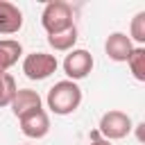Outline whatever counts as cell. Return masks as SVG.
<instances>
[{
	"mask_svg": "<svg viewBox=\"0 0 145 145\" xmlns=\"http://www.w3.org/2000/svg\"><path fill=\"white\" fill-rule=\"evenodd\" d=\"M45 102H48V109L52 113H57V116H70L82 104V88H79L77 82L61 79V82H57L48 91Z\"/></svg>",
	"mask_w": 145,
	"mask_h": 145,
	"instance_id": "obj_1",
	"label": "cell"
},
{
	"mask_svg": "<svg viewBox=\"0 0 145 145\" xmlns=\"http://www.w3.org/2000/svg\"><path fill=\"white\" fill-rule=\"evenodd\" d=\"M59 61L54 54H48V52H29L25 59H23V72L27 79L32 82H41V79H48L54 70H57Z\"/></svg>",
	"mask_w": 145,
	"mask_h": 145,
	"instance_id": "obj_4",
	"label": "cell"
},
{
	"mask_svg": "<svg viewBox=\"0 0 145 145\" xmlns=\"http://www.w3.org/2000/svg\"><path fill=\"white\" fill-rule=\"evenodd\" d=\"M16 91H18L16 79L9 72H2L0 75V106H9L14 95H16Z\"/></svg>",
	"mask_w": 145,
	"mask_h": 145,
	"instance_id": "obj_13",
	"label": "cell"
},
{
	"mask_svg": "<svg viewBox=\"0 0 145 145\" xmlns=\"http://www.w3.org/2000/svg\"><path fill=\"white\" fill-rule=\"evenodd\" d=\"M127 63H129V70H131L134 79L136 82H145V48L143 45H136L131 50Z\"/></svg>",
	"mask_w": 145,
	"mask_h": 145,
	"instance_id": "obj_12",
	"label": "cell"
},
{
	"mask_svg": "<svg viewBox=\"0 0 145 145\" xmlns=\"http://www.w3.org/2000/svg\"><path fill=\"white\" fill-rule=\"evenodd\" d=\"M41 25L48 32V36L50 34H59V32L72 27L75 25V20H72V7L68 2H63V0L48 2L43 7V11H41Z\"/></svg>",
	"mask_w": 145,
	"mask_h": 145,
	"instance_id": "obj_2",
	"label": "cell"
},
{
	"mask_svg": "<svg viewBox=\"0 0 145 145\" xmlns=\"http://www.w3.org/2000/svg\"><path fill=\"white\" fill-rule=\"evenodd\" d=\"M9 106H11V113H14L16 118H20V116H25V113H29V111H34V109H41V106H43V100H41V95H39L36 91H32V88H18Z\"/></svg>",
	"mask_w": 145,
	"mask_h": 145,
	"instance_id": "obj_9",
	"label": "cell"
},
{
	"mask_svg": "<svg viewBox=\"0 0 145 145\" xmlns=\"http://www.w3.org/2000/svg\"><path fill=\"white\" fill-rule=\"evenodd\" d=\"M48 43H50V48L57 50V52H70V50H75V43H77V27L72 25V27L59 32V34H50V36H48Z\"/></svg>",
	"mask_w": 145,
	"mask_h": 145,
	"instance_id": "obj_11",
	"label": "cell"
},
{
	"mask_svg": "<svg viewBox=\"0 0 145 145\" xmlns=\"http://www.w3.org/2000/svg\"><path fill=\"white\" fill-rule=\"evenodd\" d=\"M91 70H93V54L88 50L77 48V50H70L66 54V59H63V72H66V77L70 82H79V79L88 77Z\"/></svg>",
	"mask_w": 145,
	"mask_h": 145,
	"instance_id": "obj_5",
	"label": "cell"
},
{
	"mask_svg": "<svg viewBox=\"0 0 145 145\" xmlns=\"http://www.w3.org/2000/svg\"><path fill=\"white\" fill-rule=\"evenodd\" d=\"M131 129H134L131 118H129L125 111L111 109V111H106V113L100 118V129H97V134H100L104 140H120V138L129 136Z\"/></svg>",
	"mask_w": 145,
	"mask_h": 145,
	"instance_id": "obj_3",
	"label": "cell"
},
{
	"mask_svg": "<svg viewBox=\"0 0 145 145\" xmlns=\"http://www.w3.org/2000/svg\"><path fill=\"white\" fill-rule=\"evenodd\" d=\"M88 145H111V140H104V138H97V134H95V136H93V140H91Z\"/></svg>",
	"mask_w": 145,
	"mask_h": 145,
	"instance_id": "obj_15",
	"label": "cell"
},
{
	"mask_svg": "<svg viewBox=\"0 0 145 145\" xmlns=\"http://www.w3.org/2000/svg\"><path fill=\"white\" fill-rule=\"evenodd\" d=\"M20 27H23V11L14 2L0 0V34L9 36L20 32Z\"/></svg>",
	"mask_w": 145,
	"mask_h": 145,
	"instance_id": "obj_8",
	"label": "cell"
},
{
	"mask_svg": "<svg viewBox=\"0 0 145 145\" xmlns=\"http://www.w3.org/2000/svg\"><path fill=\"white\" fill-rule=\"evenodd\" d=\"M18 122H20V131L27 138H34V140L48 136V131H50V116L45 113L43 106L41 109H34V111H29L25 116H20Z\"/></svg>",
	"mask_w": 145,
	"mask_h": 145,
	"instance_id": "obj_6",
	"label": "cell"
},
{
	"mask_svg": "<svg viewBox=\"0 0 145 145\" xmlns=\"http://www.w3.org/2000/svg\"><path fill=\"white\" fill-rule=\"evenodd\" d=\"M23 54V45L16 39H0V75L18 63Z\"/></svg>",
	"mask_w": 145,
	"mask_h": 145,
	"instance_id": "obj_10",
	"label": "cell"
},
{
	"mask_svg": "<svg viewBox=\"0 0 145 145\" xmlns=\"http://www.w3.org/2000/svg\"><path fill=\"white\" fill-rule=\"evenodd\" d=\"M129 39L136 41L138 45L145 43V11H138L131 18V27H129Z\"/></svg>",
	"mask_w": 145,
	"mask_h": 145,
	"instance_id": "obj_14",
	"label": "cell"
},
{
	"mask_svg": "<svg viewBox=\"0 0 145 145\" xmlns=\"http://www.w3.org/2000/svg\"><path fill=\"white\" fill-rule=\"evenodd\" d=\"M131 50H134V43H131V39L125 32H113L104 41V52H106V57L111 61H118V63L127 61Z\"/></svg>",
	"mask_w": 145,
	"mask_h": 145,
	"instance_id": "obj_7",
	"label": "cell"
}]
</instances>
